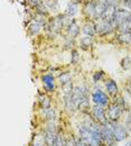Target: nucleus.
<instances>
[{
	"label": "nucleus",
	"mask_w": 131,
	"mask_h": 146,
	"mask_svg": "<svg viewBox=\"0 0 131 146\" xmlns=\"http://www.w3.org/2000/svg\"><path fill=\"white\" fill-rule=\"evenodd\" d=\"M83 33H84L86 36H93L94 34L96 33V25H94L92 21L86 23V24L83 26Z\"/></svg>",
	"instance_id": "nucleus-10"
},
{
	"label": "nucleus",
	"mask_w": 131,
	"mask_h": 146,
	"mask_svg": "<svg viewBox=\"0 0 131 146\" xmlns=\"http://www.w3.org/2000/svg\"><path fill=\"white\" fill-rule=\"evenodd\" d=\"M122 2L124 3L126 7H128V8L131 9V0H122Z\"/></svg>",
	"instance_id": "nucleus-31"
},
{
	"label": "nucleus",
	"mask_w": 131,
	"mask_h": 146,
	"mask_svg": "<svg viewBox=\"0 0 131 146\" xmlns=\"http://www.w3.org/2000/svg\"><path fill=\"white\" fill-rule=\"evenodd\" d=\"M92 100L94 101V104L97 105V106H102V107L109 106V97L107 96L105 92H103L100 89L94 90L92 92Z\"/></svg>",
	"instance_id": "nucleus-6"
},
{
	"label": "nucleus",
	"mask_w": 131,
	"mask_h": 146,
	"mask_svg": "<svg viewBox=\"0 0 131 146\" xmlns=\"http://www.w3.org/2000/svg\"><path fill=\"white\" fill-rule=\"evenodd\" d=\"M124 146H131V139H130V141H129V142H128V143H127V144H126Z\"/></svg>",
	"instance_id": "nucleus-33"
},
{
	"label": "nucleus",
	"mask_w": 131,
	"mask_h": 146,
	"mask_svg": "<svg viewBox=\"0 0 131 146\" xmlns=\"http://www.w3.org/2000/svg\"><path fill=\"white\" fill-rule=\"evenodd\" d=\"M89 107H90V102H89V100H88V98H84L81 102H80V105H78V109L80 110H83V111H85L86 109H89Z\"/></svg>",
	"instance_id": "nucleus-19"
},
{
	"label": "nucleus",
	"mask_w": 131,
	"mask_h": 146,
	"mask_svg": "<svg viewBox=\"0 0 131 146\" xmlns=\"http://www.w3.org/2000/svg\"><path fill=\"white\" fill-rule=\"evenodd\" d=\"M44 112H45V116L48 120H54V118H55V111L54 110L51 109V108H45Z\"/></svg>",
	"instance_id": "nucleus-20"
},
{
	"label": "nucleus",
	"mask_w": 131,
	"mask_h": 146,
	"mask_svg": "<svg viewBox=\"0 0 131 146\" xmlns=\"http://www.w3.org/2000/svg\"><path fill=\"white\" fill-rule=\"evenodd\" d=\"M114 26L112 25L111 20H105V19H101L97 24H96V32L101 35H105L112 32Z\"/></svg>",
	"instance_id": "nucleus-8"
},
{
	"label": "nucleus",
	"mask_w": 131,
	"mask_h": 146,
	"mask_svg": "<svg viewBox=\"0 0 131 146\" xmlns=\"http://www.w3.org/2000/svg\"><path fill=\"white\" fill-rule=\"evenodd\" d=\"M122 106L118 105L117 102H113L111 105L108 106V110H107V116L109 121H118L119 118L121 117L122 113Z\"/></svg>",
	"instance_id": "nucleus-5"
},
{
	"label": "nucleus",
	"mask_w": 131,
	"mask_h": 146,
	"mask_svg": "<svg viewBox=\"0 0 131 146\" xmlns=\"http://www.w3.org/2000/svg\"><path fill=\"white\" fill-rule=\"evenodd\" d=\"M99 129H100V133H101V136H102V139L104 142V144H107L108 146H113V144L117 142L115 138H114V135H113L111 128L109 127V125H99Z\"/></svg>",
	"instance_id": "nucleus-4"
},
{
	"label": "nucleus",
	"mask_w": 131,
	"mask_h": 146,
	"mask_svg": "<svg viewBox=\"0 0 131 146\" xmlns=\"http://www.w3.org/2000/svg\"><path fill=\"white\" fill-rule=\"evenodd\" d=\"M45 138L44 135H35L33 138V146H45Z\"/></svg>",
	"instance_id": "nucleus-16"
},
{
	"label": "nucleus",
	"mask_w": 131,
	"mask_h": 146,
	"mask_svg": "<svg viewBox=\"0 0 131 146\" xmlns=\"http://www.w3.org/2000/svg\"><path fill=\"white\" fill-rule=\"evenodd\" d=\"M93 115L95 120L99 123V125H107L109 123V119L107 118L105 110L103 109L102 106H95L93 108Z\"/></svg>",
	"instance_id": "nucleus-7"
},
{
	"label": "nucleus",
	"mask_w": 131,
	"mask_h": 146,
	"mask_svg": "<svg viewBox=\"0 0 131 146\" xmlns=\"http://www.w3.org/2000/svg\"><path fill=\"white\" fill-rule=\"evenodd\" d=\"M32 5H34V6H39L40 5V0H28Z\"/></svg>",
	"instance_id": "nucleus-32"
},
{
	"label": "nucleus",
	"mask_w": 131,
	"mask_h": 146,
	"mask_svg": "<svg viewBox=\"0 0 131 146\" xmlns=\"http://www.w3.org/2000/svg\"><path fill=\"white\" fill-rule=\"evenodd\" d=\"M119 39L122 43H131V33H121Z\"/></svg>",
	"instance_id": "nucleus-21"
},
{
	"label": "nucleus",
	"mask_w": 131,
	"mask_h": 146,
	"mask_svg": "<svg viewBox=\"0 0 131 146\" xmlns=\"http://www.w3.org/2000/svg\"><path fill=\"white\" fill-rule=\"evenodd\" d=\"M131 21V11L124 9V8H115L113 10L112 18H111V23L114 26V28L119 27L122 24L129 23Z\"/></svg>",
	"instance_id": "nucleus-2"
},
{
	"label": "nucleus",
	"mask_w": 131,
	"mask_h": 146,
	"mask_svg": "<svg viewBox=\"0 0 131 146\" xmlns=\"http://www.w3.org/2000/svg\"><path fill=\"white\" fill-rule=\"evenodd\" d=\"M40 27H41V25L39 24V23H36V21H34L32 25H30V33L34 35V34H37L38 32H39V29H40Z\"/></svg>",
	"instance_id": "nucleus-22"
},
{
	"label": "nucleus",
	"mask_w": 131,
	"mask_h": 146,
	"mask_svg": "<svg viewBox=\"0 0 131 146\" xmlns=\"http://www.w3.org/2000/svg\"><path fill=\"white\" fill-rule=\"evenodd\" d=\"M44 138H45L46 146H54L55 142H56L57 135L55 133H51V131H46V130H45Z\"/></svg>",
	"instance_id": "nucleus-11"
},
{
	"label": "nucleus",
	"mask_w": 131,
	"mask_h": 146,
	"mask_svg": "<svg viewBox=\"0 0 131 146\" xmlns=\"http://www.w3.org/2000/svg\"><path fill=\"white\" fill-rule=\"evenodd\" d=\"M109 9L105 0H91L85 5V14L90 18H102Z\"/></svg>",
	"instance_id": "nucleus-1"
},
{
	"label": "nucleus",
	"mask_w": 131,
	"mask_h": 146,
	"mask_svg": "<svg viewBox=\"0 0 131 146\" xmlns=\"http://www.w3.org/2000/svg\"><path fill=\"white\" fill-rule=\"evenodd\" d=\"M104 76V72L103 71H99V72H95L93 75V81L94 82H97V81H100L102 78Z\"/></svg>",
	"instance_id": "nucleus-27"
},
{
	"label": "nucleus",
	"mask_w": 131,
	"mask_h": 146,
	"mask_svg": "<svg viewBox=\"0 0 131 146\" xmlns=\"http://www.w3.org/2000/svg\"><path fill=\"white\" fill-rule=\"evenodd\" d=\"M77 62H78V53H77V51L73 50V51H72V58H71V63H72V64H76Z\"/></svg>",
	"instance_id": "nucleus-28"
},
{
	"label": "nucleus",
	"mask_w": 131,
	"mask_h": 146,
	"mask_svg": "<svg viewBox=\"0 0 131 146\" xmlns=\"http://www.w3.org/2000/svg\"><path fill=\"white\" fill-rule=\"evenodd\" d=\"M45 3L51 8V9H57L58 8V2L57 0H45Z\"/></svg>",
	"instance_id": "nucleus-24"
},
{
	"label": "nucleus",
	"mask_w": 131,
	"mask_h": 146,
	"mask_svg": "<svg viewBox=\"0 0 131 146\" xmlns=\"http://www.w3.org/2000/svg\"><path fill=\"white\" fill-rule=\"evenodd\" d=\"M108 125L111 128L117 142H121V141H123L124 138L128 137V128L126 126H122V125L118 124V121H109Z\"/></svg>",
	"instance_id": "nucleus-3"
},
{
	"label": "nucleus",
	"mask_w": 131,
	"mask_h": 146,
	"mask_svg": "<svg viewBox=\"0 0 131 146\" xmlns=\"http://www.w3.org/2000/svg\"><path fill=\"white\" fill-rule=\"evenodd\" d=\"M105 88L109 94H111L113 97H115L118 94V86L113 80H108L105 82Z\"/></svg>",
	"instance_id": "nucleus-12"
},
{
	"label": "nucleus",
	"mask_w": 131,
	"mask_h": 146,
	"mask_svg": "<svg viewBox=\"0 0 131 146\" xmlns=\"http://www.w3.org/2000/svg\"><path fill=\"white\" fill-rule=\"evenodd\" d=\"M92 42H93V38L92 36H85V37H82L81 38V45L86 48V47H90L92 45Z\"/></svg>",
	"instance_id": "nucleus-18"
},
{
	"label": "nucleus",
	"mask_w": 131,
	"mask_h": 146,
	"mask_svg": "<svg viewBox=\"0 0 131 146\" xmlns=\"http://www.w3.org/2000/svg\"><path fill=\"white\" fill-rule=\"evenodd\" d=\"M43 83L44 87L47 91L52 92L55 89V82H54V76L52 74H46L43 76Z\"/></svg>",
	"instance_id": "nucleus-9"
},
{
	"label": "nucleus",
	"mask_w": 131,
	"mask_h": 146,
	"mask_svg": "<svg viewBox=\"0 0 131 146\" xmlns=\"http://www.w3.org/2000/svg\"><path fill=\"white\" fill-rule=\"evenodd\" d=\"M39 102L41 105V107L45 109V108H49L51 106V98L47 97L46 94H40L39 96Z\"/></svg>",
	"instance_id": "nucleus-15"
},
{
	"label": "nucleus",
	"mask_w": 131,
	"mask_h": 146,
	"mask_svg": "<svg viewBox=\"0 0 131 146\" xmlns=\"http://www.w3.org/2000/svg\"><path fill=\"white\" fill-rule=\"evenodd\" d=\"M77 10H78V3L76 1H71L67 6L66 14H67L68 17H73L77 14Z\"/></svg>",
	"instance_id": "nucleus-14"
},
{
	"label": "nucleus",
	"mask_w": 131,
	"mask_h": 146,
	"mask_svg": "<svg viewBox=\"0 0 131 146\" xmlns=\"http://www.w3.org/2000/svg\"><path fill=\"white\" fill-rule=\"evenodd\" d=\"M67 31H68V34L71 35L72 38L77 37L78 33H80V27L76 25V23H75L74 19L68 24V26H67Z\"/></svg>",
	"instance_id": "nucleus-13"
},
{
	"label": "nucleus",
	"mask_w": 131,
	"mask_h": 146,
	"mask_svg": "<svg viewBox=\"0 0 131 146\" xmlns=\"http://www.w3.org/2000/svg\"><path fill=\"white\" fill-rule=\"evenodd\" d=\"M129 89H130V91H131V79L129 80Z\"/></svg>",
	"instance_id": "nucleus-34"
},
{
	"label": "nucleus",
	"mask_w": 131,
	"mask_h": 146,
	"mask_svg": "<svg viewBox=\"0 0 131 146\" xmlns=\"http://www.w3.org/2000/svg\"><path fill=\"white\" fill-rule=\"evenodd\" d=\"M126 127L128 129H131V112L127 116V120H126Z\"/></svg>",
	"instance_id": "nucleus-30"
},
{
	"label": "nucleus",
	"mask_w": 131,
	"mask_h": 146,
	"mask_svg": "<svg viewBox=\"0 0 131 146\" xmlns=\"http://www.w3.org/2000/svg\"><path fill=\"white\" fill-rule=\"evenodd\" d=\"M54 146H66V141L64 139V137H63V136L57 135L56 142H55Z\"/></svg>",
	"instance_id": "nucleus-25"
},
{
	"label": "nucleus",
	"mask_w": 131,
	"mask_h": 146,
	"mask_svg": "<svg viewBox=\"0 0 131 146\" xmlns=\"http://www.w3.org/2000/svg\"><path fill=\"white\" fill-rule=\"evenodd\" d=\"M58 79H59V82H61V84H62V86L72 81V76H71V74H70L68 72L62 73V74L59 75V78H58Z\"/></svg>",
	"instance_id": "nucleus-17"
},
{
	"label": "nucleus",
	"mask_w": 131,
	"mask_h": 146,
	"mask_svg": "<svg viewBox=\"0 0 131 146\" xmlns=\"http://www.w3.org/2000/svg\"><path fill=\"white\" fill-rule=\"evenodd\" d=\"M105 2H107V5H108L110 8H114V9H115V8L118 7L120 0H105Z\"/></svg>",
	"instance_id": "nucleus-26"
},
{
	"label": "nucleus",
	"mask_w": 131,
	"mask_h": 146,
	"mask_svg": "<svg viewBox=\"0 0 131 146\" xmlns=\"http://www.w3.org/2000/svg\"><path fill=\"white\" fill-rule=\"evenodd\" d=\"M75 144H76V146H89L80 136H78L77 138H75Z\"/></svg>",
	"instance_id": "nucleus-29"
},
{
	"label": "nucleus",
	"mask_w": 131,
	"mask_h": 146,
	"mask_svg": "<svg viewBox=\"0 0 131 146\" xmlns=\"http://www.w3.org/2000/svg\"><path fill=\"white\" fill-rule=\"evenodd\" d=\"M62 88H63V91H64V93H65V94H70V93H72V91H73L72 81H71V82H68V83L63 84V86H62Z\"/></svg>",
	"instance_id": "nucleus-23"
}]
</instances>
